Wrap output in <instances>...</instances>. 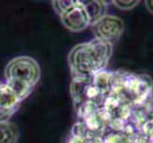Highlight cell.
<instances>
[{
	"label": "cell",
	"mask_w": 153,
	"mask_h": 143,
	"mask_svg": "<svg viewBox=\"0 0 153 143\" xmlns=\"http://www.w3.org/2000/svg\"><path fill=\"white\" fill-rule=\"evenodd\" d=\"M76 2V0H56L52 1L53 9L55 12L60 16L62 13H64L67 10H69L73 5Z\"/></svg>",
	"instance_id": "obj_8"
},
{
	"label": "cell",
	"mask_w": 153,
	"mask_h": 143,
	"mask_svg": "<svg viewBox=\"0 0 153 143\" xmlns=\"http://www.w3.org/2000/svg\"><path fill=\"white\" fill-rule=\"evenodd\" d=\"M40 67L30 56H17L9 61L5 68L6 80H16L33 87L39 80Z\"/></svg>",
	"instance_id": "obj_2"
},
{
	"label": "cell",
	"mask_w": 153,
	"mask_h": 143,
	"mask_svg": "<svg viewBox=\"0 0 153 143\" xmlns=\"http://www.w3.org/2000/svg\"><path fill=\"white\" fill-rule=\"evenodd\" d=\"M61 23L71 32H80L90 25L88 14L86 13L82 3L78 1L69 10L60 15Z\"/></svg>",
	"instance_id": "obj_4"
},
{
	"label": "cell",
	"mask_w": 153,
	"mask_h": 143,
	"mask_svg": "<svg viewBox=\"0 0 153 143\" xmlns=\"http://www.w3.org/2000/svg\"><path fill=\"white\" fill-rule=\"evenodd\" d=\"M145 3H146V7L148 10V12L153 14V0H147Z\"/></svg>",
	"instance_id": "obj_10"
},
{
	"label": "cell",
	"mask_w": 153,
	"mask_h": 143,
	"mask_svg": "<svg viewBox=\"0 0 153 143\" xmlns=\"http://www.w3.org/2000/svg\"><path fill=\"white\" fill-rule=\"evenodd\" d=\"M88 14L90 25H93L100 18L106 15V4L104 1H80Z\"/></svg>",
	"instance_id": "obj_6"
},
{
	"label": "cell",
	"mask_w": 153,
	"mask_h": 143,
	"mask_svg": "<svg viewBox=\"0 0 153 143\" xmlns=\"http://www.w3.org/2000/svg\"><path fill=\"white\" fill-rule=\"evenodd\" d=\"M21 100L6 83L0 82V121H7L16 112Z\"/></svg>",
	"instance_id": "obj_5"
},
{
	"label": "cell",
	"mask_w": 153,
	"mask_h": 143,
	"mask_svg": "<svg viewBox=\"0 0 153 143\" xmlns=\"http://www.w3.org/2000/svg\"><path fill=\"white\" fill-rule=\"evenodd\" d=\"M139 3H140V1H137V0H126V1L115 0V1H113L115 6L121 10H123V11H129V10L135 8Z\"/></svg>",
	"instance_id": "obj_9"
},
{
	"label": "cell",
	"mask_w": 153,
	"mask_h": 143,
	"mask_svg": "<svg viewBox=\"0 0 153 143\" xmlns=\"http://www.w3.org/2000/svg\"><path fill=\"white\" fill-rule=\"evenodd\" d=\"M112 55V43L95 38L75 46L68 55L74 78H92L106 67Z\"/></svg>",
	"instance_id": "obj_1"
},
{
	"label": "cell",
	"mask_w": 153,
	"mask_h": 143,
	"mask_svg": "<svg viewBox=\"0 0 153 143\" xmlns=\"http://www.w3.org/2000/svg\"><path fill=\"white\" fill-rule=\"evenodd\" d=\"M19 130L11 121H0V143H17Z\"/></svg>",
	"instance_id": "obj_7"
},
{
	"label": "cell",
	"mask_w": 153,
	"mask_h": 143,
	"mask_svg": "<svg viewBox=\"0 0 153 143\" xmlns=\"http://www.w3.org/2000/svg\"><path fill=\"white\" fill-rule=\"evenodd\" d=\"M96 38L112 43L122 35L124 23L122 18L115 15H105L92 25Z\"/></svg>",
	"instance_id": "obj_3"
}]
</instances>
